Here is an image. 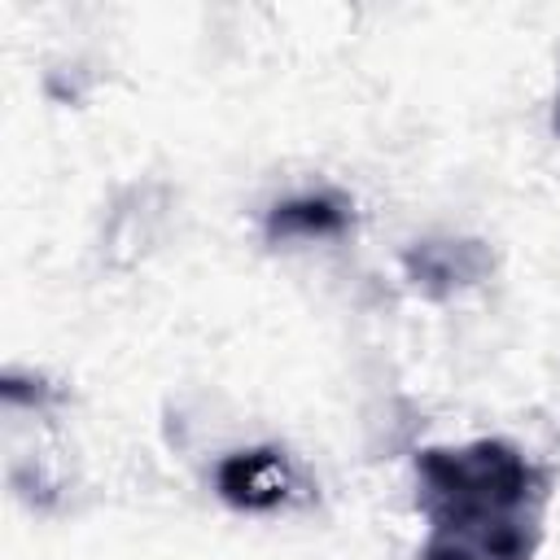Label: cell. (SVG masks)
I'll use <instances>...</instances> for the list:
<instances>
[{"mask_svg":"<svg viewBox=\"0 0 560 560\" xmlns=\"http://www.w3.org/2000/svg\"><path fill=\"white\" fill-rule=\"evenodd\" d=\"M346 223H350L346 201L324 197V192H306V197H293V201H284V206L271 210L267 236L271 241H280V236H302L306 241V236H332Z\"/></svg>","mask_w":560,"mask_h":560,"instance_id":"obj_3","label":"cell"},{"mask_svg":"<svg viewBox=\"0 0 560 560\" xmlns=\"http://www.w3.org/2000/svg\"><path fill=\"white\" fill-rule=\"evenodd\" d=\"M293 468L280 451H236L219 464V494L241 512H271L289 499Z\"/></svg>","mask_w":560,"mask_h":560,"instance_id":"obj_2","label":"cell"},{"mask_svg":"<svg viewBox=\"0 0 560 560\" xmlns=\"http://www.w3.org/2000/svg\"><path fill=\"white\" fill-rule=\"evenodd\" d=\"M420 508L433 521L420 560H529L534 508L542 499L538 472L503 442H472L459 451H424Z\"/></svg>","mask_w":560,"mask_h":560,"instance_id":"obj_1","label":"cell"}]
</instances>
